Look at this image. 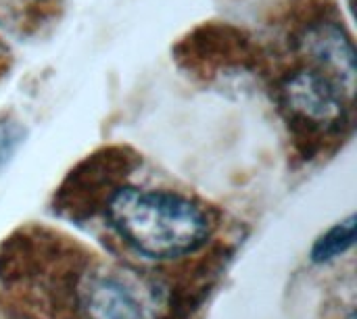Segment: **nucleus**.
<instances>
[{
	"label": "nucleus",
	"instance_id": "nucleus-1",
	"mask_svg": "<svg viewBox=\"0 0 357 319\" xmlns=\"http://www.w3.org/2000/svg\"><path fill=\"white\" fill-rule=\"evenodd\" d=\"M107 217L130 249L157 261L190 255L211 234L203 207L165 190L119 188L107 201Z\"/></svg>",
	"mask_w": 357,
	"mask_h": 319
},
{
	"label": "nucleus",
	"instance_id": "nucleus-2",
	"mask_svg": "<svg viewBox=\"0 0 357 319\" xmlns=\"http://www.w3.org/2000/svg\"><path fill=\"white\" fill-rule=\"evenodd\" d=\"M73 305L86 319H161L167 290L136 270L98 265L79 272Z\"/></svg>",
	"mask_w": 357,
	"mask_h": 319
},
{
	"label": "nucleus",
	"instance_id": "nucleus-3",
	"mask_svg": "<svg viewBox=\"0 0 357 319\" xmlns=\"http://www.w3.org/2000/svg\"><path fill=\"white\" fill-rule=\"evenodd\" d=\"M280 98L291 117L316 130H335L345 119L341 88L314 69L291 75L280 88Z\"/></svg>",
	"mask_w": 357,
	"mask_h": 319
},
{
	"label": "nucleus",
	"instance_id": "nucleus-4",
	"mask_svg": "<svg viewBox=\"0 0 357 319\" xmlns=\"http://www.w3.org/2000/svg\"><path fill=\"white\" fill-rule=\"evenodd\" d=\"M305 54L318 65V71L339 81L347 90L356 79V50L351 40L333 23L314 25L303 38Z\"/></svg>",
	"mask_w": 357,
	"mask_h": 319
},
{
	"label": "nucleus",
	"instance_id": "nucleus-5",
	"mask_svg": "<svg viewBox=\"0 0 357 319\" xmlns=\"http://www.w3.org/2000/svg\"><path fill=\"white\" fill-rule=\"evenodd\" d=\"M356 244V215H349L347 219L335 224L328 228L312 247L310 259L316 265H324L335 261L337 257L345 255Z\"/></svg>",
	"mask_w": 357,
	"mask_h": 319
},
{
	"label": "nucleus",
	"instance_id": "nucleus-6",
	"mask_svg": "<svg viewBox=\"0 0 357 319\" xmlns=\"http://www.w3.org/2000/svg\"><path fill=\"white\" fill-rule=\"evenodd\" d=\"M19 142H21V130L17 125L2 123L0 125V167L10 159Z\"/></svg>",
	"mask_w": 357,
	"mask_h": 319
},
{
	"label": "nucleus",
	"instance_id": "nucleus-7",
	"mask_svg": "<svg viewBox=\"0 0 357 319\" xmlns=\"http://www.w3.org/2000/svg\"><path fill=\"white\" fill-rule=\"evenodd\" d=\"M13 319H27V318H13Z\"/></svg>",
	"mask_w": 357,
	"mask_h": 319
}]
</instances>
